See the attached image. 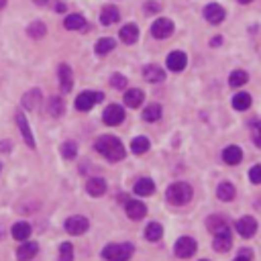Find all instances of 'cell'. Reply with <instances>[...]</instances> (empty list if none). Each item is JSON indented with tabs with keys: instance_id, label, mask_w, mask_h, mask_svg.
Listing matches in <instances>:
<instances>
[{
	"instance_id": "cell-14",
	"label": "cell",
	"mask_w": 261,
	"mask_h": 261,
	"mask_svg": "<svg viewBox=\"0 0 261 261\" xmlns=\"http://www.w3.org/2000/svg\"><path fill=\"white\" fill-rule=\"evenodd\" d=\"M186 63H188V58H186L184 51H174L168 56V67L172 72H182L186 67Z\"/></svg>"
},
{
	"instance_id": "cell-2",
	"label": "cell",
	"mask_w": 261,
	"mask_h": 261,
	"mask_svg": "<svg viewBox=\"0 0 261 261\" xmlns=\"http://www.w3.org/2000/svg\"><path fill=\"white\" fill-rule=\"evenodd\" d=\"M166 198L174 206H184V204H188L192 200V188L186 182H175V184H172L168 188Z\"/></svg>"
},
{
	"instance_id": "cell-3",
	"label": "cell",
	"mask_w": 261,
	"mask_h": 261,
	"mask_svg": "<svg viewBox=\"0 0 261 261\" xmlns=\"http://www.w3.org/2000/svg\"><path fill=\"white\" fill-rule=\"evenodd\" d=\"M133 245L129 243H118V245H106L102 249V257L106 261H129L133 255Z\"/></svg>"
},
{
	"instance_id": "cell-17",
	"label": "cell",
	"mask_w": 261,
	"mask_h": 261,
	"mask_svg": "<svg viewBox=\"0 0 261 261\" xmlns=\"http://www.w3.org/2000/svg\"><path fill=\"white\" fill-rule=\"evenodd\" d=\"M59 86L63 92H70L74 86V74H72V67L70 65H59Z\"/></svg>"
},
{
	"instance_id": "cell-6",
	"label": "cell",
	"mask_w": 261,
	"mask_h": 261,
	"mask_svg": "<svg viewBox=\"0 0 261 261\" xmlns=\"http://www.w3.org/2000/svg\"><path fill=\"white\" fill-rule=\"evenodd\" d=\"M88 229H90V223L86 216H70L65 221V231L70 235H84Z\"/></svg>"
},
{
	"instance_id": "cell-30",
	"label": "cell",
	"mask_w": 261,
	"mask_h": 261,
	"mask_svg": "<svg viewBox=\"0 0 261 261\" xmlns=\"http://www.w3.org/2000/svg\"><path fill=\"white\" fill-rule=\"evenodd\" d=\"M249 106H251V96L247 92H239L232 98V108H237V111H247Z\"/></svg>"
},
{
	"instance_id": "cell-40",
	"label": "cell",
	"mask_w": 261,
	"mask_h": 261,
	"mask_svg": "<svg viewBox=\"0 0 261 261\" xmlns=\"http://www.w3.org/2000/svg\"><path fill=\"white\" fill-rule=\"evenodd\" d=\"M249 177H251V182H253V184H261V166H255V168H251V172H249Z\"/></svg>"
},
{
	"instance_id": "cell-42",
	"label": "cell",
	"mask_w": 261,
	"mask_h": 261,
	"mask_svg": "<svg viewBox=\"0 0 261 261\" xmlns=\"http://www.w3.org/2000/svg\"><path fill=\"white\" fill-rule=\"evenodd\" d=\"M145 10H147V12H155V10H159V4H153V2H151V4L145 6Z\"/></svg>"
},
{
	"instance_id": "cell-43",
	"label": "cell",
	"mask_w": 261,
	"mask_h": 261,
	"mask_svg": "<svg viewBox=\"0 0 261 261\" xmlns=\"http://www.w3.org/2000/svg\"><path fill=\"white\" fill-rule=\"evenodd\" d=\"M0 149H2V151H10V143H8V141H4V143H0Z\"/></svg>"
},
{
	"instance_id": "cell-48",
	"label": "cell",
	"mask_w": 261,
	"mask_h": 261,
	"mask_svg": "<svg viewBox=\"0 0 261 261\" xmlns=\"http://www.w3.org/2000/svg\"><path fill=\"white\" fill-rule=\"evenodd\" d=\"M6 6V0H0V8H4Z\"/></svg>"
},
{
	"instance_id": "cell-22",
	"label": "cell",
	"mask_w": 261,
	"mask_h": 261,
	"mask_svg": "<svg viewBox=\"0 0 261 261\" xmlns=\"http://www.w3.org/2000/svg\"><path fill=\"white\" fill-rule=\"evenodd\" d=\"M153 192H155V184H153V180H149V177H141V180L135 184L137 196H151Z\"/></svg>"
},
{
	"instance_id": "cell-13",
	"label": "cell",
	"mask_w": 261,
	"mask_h": 261,
	"mask_svg": "<svg viewBox=\"0 0 261 261\" xmlns=\"http://www.w3.org/2000/svg\"><path fill=\"white\" fill-rule=\"evenodd\" d=\"M147 214V206L141 200H129L127 202V216L133 218V221H141V218Z\"/></svg>"
},
{
	"instance_id": "cell-26",
	"label": "cell",
	"mask_w": 261,
	"mask_h": 261,
	"mask_svg": "<svg viewBox=\"0 0 261 261\" xmlns=\"http://www.w3.org/2000/svg\"><path fill=\"white\" fill-rule=\"evenodd\" d=\"M12 237H15L17 241H27L31 237V225L29 223H17L12 225Z\"/></svg>"
},
{
	"instance_id": "cell-35",
	"label": "cell",
	"mask_w": 261,
	"mask_h": 261,
	"mask_svg": "<svg viewBox=\"0 0 261 261\" xmlns=\"http://www.w3.org/2000/svg\"><path fill=\"white\" fill-rule=\"evenodd\" d=\"M247 82H249V76H247V72H243V70H235V72L231 74V78H229V84H231L232 88L245 86Z\"/></svg>"
},
{
	"instance_id": "cell-18",
	"label": "cell",
	"mask_w": 261,
	"mask_h": 261,
	"mask_svg": "<svg viewBox=\"0 0 261 261\" xmlns=\"http://www.w3.org/2000/svg\"><path fill=\"white\" fill-rule=\"evenodd\" d=\"M120 39H122V43H127V45H133L137 39H139V27H137L135 23H129L125 25L120 29Z\"/></svg>"
},
{
	"instance_id": "cell-50",
	"label": "cell",
	"mask_w": 261,
	"mask_h": 261,
	"mask_svg": "<svg viewBox=\"0 0 261 261\" xmlns=\"http://www.w3.org/2000/svg\"><path fill=\"white\" fill-rule=\"evenodd\" d=\"M0 170H2V166H0Z\"/></svg>"
},
{
	"instance_id": "cell-5",
	"label": "cell",
	"mask_w": 261,
	"mask_h": 261,
	"mask_svg": "<svg viewBox=\"0 0 261 261\" xmlns=\"http://www.w3.org/2000/svg\"><path fill=\"white\" fill-rule=\"evenodd\" d=\"M102 120H104V125H108V127L120 125V122L125 120V108L118 106V104L106 106V111H104V115H102Z\"/></svg>"
},
{
	"instance_id": "cell-29",
	"label": "cell",
	"mask_w": 261,
	"mask_h": 261,
	"mask_svg": "<svg viewBox=\"0 0 261 261\" xmlns=\"http://www.w3.org/2000/svg\"><path fill=\"white\" fill-rule=\"evenodd\" d=\"M206 227H208V231L214 232V235H216V232H221V231H227V229H229V227H227V221H225L223 216H210L208 221H206Z\"/></svg>"
},
{
	"instance_id": "cell-39",
	"label": "cell",
	"mask_w": 261,
	"mask_h": 261,
	"mask_svg": "<svg viewBox=\"0 0 261 261\" xmlns=\"http://www.w3.org/2000/svg\"><path fill=\"white\" fill-rule=\"evenodd\" d=\"M111 86H113V88H118V90L127 88V78L122 76V74H115V76L111 78Z\"/></svg>"
},
{
	"instance_id": "cell-1",
	"label": "cell",
	"mask_w": 261,
	"mask_h": 261,
	"mask_svg": "<svg viewBox=\"0 0 261 261\" xmlns=\"http://www.w3.org/2000/svg\"><path fill=\"white\" fill-rule=\"evenodd\" d=\"M94 149L98 151V153H102L108 161H120L125 157V147H122V143L113 135L100 137V139L94 143Z\"/></svg>"
},
{
	"instance_id": "cell-41",
	"label": "cell",
	"mask_w": 261,
	"mask_h": 261,
	"mask_svg": "<svg viewBox=\"0 0 261 261\" xmlns=\"http://www.w3.org/2000/svg\"><path fill=\"white\" fill-rule=\"evenodd\" d=\"M253 143H255L257 147H261V120L253 127Z\"/></svg>"
},
{
	"instance_id": "cell-9",
	"label": "cell",
	"mask_w": 261,
	"mask_h": 261,
	"mask_svg": "<svg viewBox=\"0 0 261 261\" xmlns=\"http://www.w3.org/2000/svg\"><path fill=\"white\" fill-rule=\"evenodd\" d=\"M237 232L245 239H251L257 232V221L253 216H243L241 221L237 223Z\"/></svg>"
},
{
	"instance_id": "cell-33",
	"label": "cell",
	"mask_w": 261,
	"mask_h": 261,
	"mask_svg": "<svg viewBox=\"0 0 261 261\" xmlns=\"http://www.w3.org/2000/svg\"><path fill=\"white\" fill-rule=\"evenodd\" d=\"M161 106L159 104H149L145 111H143V118L147 120V122H155V120H159L161 118Z\"/></svg>"
},
{
	"instance_id": "cell-7",
	"label": "cell",
	"mask_w": 261,
	"mask_h": 261,
	"mask_svg": "<svg viewBox=\"0 0 261 261\" xmlns=\"http://www.w3.org/2000/svg\"><path fill=\"white\" fill-rule=\"evenodd\" d=\"M196 253V241L192 237H180L175 241V255L182 257V259H188Z\"/></svg>"
},
{
	"instance_id": "cell-19",
	"label": "cell",
	"mask_w": 261,
	"mask_h": 261,
	"mask_svg": "<svg viewBox=\"0 0 261 261\" xmlns=\"http://www.w3.org/2000/svg\"><path fill=\"white\" fill-rule=\"evenodd\" d=\"M223 159H225V163H229V166H237V163H241V159H243L241 147L229 145V147L223 151Z\"/></svg>"
},
{
	"instance_id": "cell-45",
	"label": "cell",
	"mask_w": 261,
	"mask_h": 261,
	"mask_svg": "<svg viewBox=\"0 0 261 261\" xmlns=\"http://www.w3.org/2000/svg\"><path fill=\"white\" fill-rule=\"evenodd\" d=\"M235 261H251V259H249V257H247V255H239V257H237Z\"/></svg>"
},
{
	"instance_id": "cell-12",
	"label": "cell",
	"mask_w": 261,
	"mask_h": 261,
	"mask_svg": "<svg viewBox=\"0 0 261 261\" xmlns=\"http://www.w3.org/2000/svg\"><path fill=\"white\" fill-rule=\"evenodd\" d=\"M204 19L212 23V25H218L225 21V8L221 4H208L204 8Z\"/></svg>"
},
{
	"instance_id": "cell-47",
	"label": "cell",
	"mask_w": 261,
	"mask_h": 261,
	"mask_svg": "<svg viewBox=\"0 0 261 261\" xmlns=\"http://www.w3.org/2000/svg\"><path fill=\"white\" fill-rule=\"evenodd\" d=\"M241 4H249V2H253V0H239Z\"/></svg>"
},
{
	"instance_id": "cell-34",
	"label": "cell",
	"mask_w": 261,
	"mask_h": 261,
	"mask_svg": "<svg viewBox=\"0 0 261 261\" xmlns=\"http://www.w3.org/2000/svg\"><path fill=\"white\" fill-rule=\"evenodd\" d=\"M149 147H151V143H149L147 137H137V139H133V143H131V151H133V153H137V155H141V153H145V151H149Z\"/></svg>"
},
{
	"instance_id": "cell-32",
	"label": "cell",
	"mask_w": 261,
	"mask_h": 261,
	"mask_svg": "<svg viewBox=\"0 0 261 261\" xmlns=\"http://www.w3.org/2000/svg\"><path fill=\"white\" fill-rule=\"evenodd\" d=\"M161 235H163V227H161L159 223L147 225V229H145V239H147V241H159Z\"/></svg>"
},
{
	"instance_id": "cell-49",
	"label": "cell",
	"mask_w": 261,
	"mask_h": 261,
	"mask_svg": "<svg viewBox=\"0 0 261 261\" xmlns=\"http://www.w3.org/2000/svg\"><path fill=\"white\" fill-rule=\"evenodd\" d=\"M200 261H208V259H200Z\"/></svg>"
},
{
	"instance_id": "cell-23",
	"label": "cell",
	"mask_w": 261,
	"mask_h": 261,
	"mask_svg": "<svg viewBox=\"0 0 261 261\" xmlns=\"http://www.w3.org/2000/svg\"><path fill=\"white\" fill-rule=\"evenodd\" d=\"M113 49H116V41L111 39V37H104V39H98L94 45V51L96 56H106V53H111Z\"/></svg>"
},
{
	"instance_id": "cell-46",
	"label": "cell",
	"mask_w": 261,
	"mask_h": 261,
	"mask_svg": "<svg viewBox=\"0 0 261 261\" xmlns=\"http://www.w3.org/2000/svg\"><path fill=\"white\" fill-rule=\"evenodd\" d=\"M33 2H35V4H45L47 0H33Z\"/></svg>"
},
{
	"instance_id": "cell-21",
	"label": "cell",
	"mask_w": 261,
	"mask_h": 261,
	"mask_svg": "<svg viewBox=\"0 0 261 261\" xmlns=\"http://www.w3.org/2000/svg\"><path fill=\"white\" fill-rule=\"evenodd\" d=\"M86 190H88V194L90 196H102L104 192H106V182L102 180V177H90L88 184H86Z\"/></svg>"
},
{
	"instance_id": "cell-4",
	"label": "cell",
	"mask_w": 261,
	"mask_h": 261,
	"mask_svg": "<svg viewBox=\"0 0 261 261\" xmlns=\"http://www.w3.org/2000/svg\"><path fill=\"white\" fill-rule=\"evenodd\" d=\"M104 100V94L102 92H82L78 98H76V108L82 113H88L94 104H98Z\"/></svg>"
},
{
	"instance_id": "cell-44",
	"label": "cell",
	"mask_w": 261,
	"mask_h": 261,
	"mask_svg": "<svg viewBox=\"0 0 261 261\" xmlns=\"http://www.w3.org/2000/svg\"><path fill=\"white\" fill-rule=\"evenodd\" d=\"M210 43H212V45H221V43H223V39H221V37H216V39L210 41Z\"/></svg>"
},
{
	"instance_id": "cell-36",
	"label": "cell",
	"mask_w": 261,
	"mask_h": 261,
	"mask_svg": "<svg viewBox=\"0 0 261 261\" xmlns=\"http://www.w3.org/2000/svg\"><path fill=\"white\" fill-rule=\"evenodd\" d=\"M27 33H29V37H35V39H41L45 33H47V29H45V25L43 23H33V25H29V29H27Z\"/></svg>"
},
{
	"instance_id": "cell-15",
	"label": "cell",
	"mask_w": 261,
	"mask_h": 261,
	"mask_svg": "<svg viewBox=\"0 0 261 261\" xmlns=\"http://www.w3.org/2000/svg\"><path fill=\"white\" fill-rule=\"evenodd\" d=\"M39 253V245L37 243H23L17 249V259L19 261H31Z\"/></svg>"
},
{
	"instance_id": "cell-24",
	"label": "cell",
	"mask_w": 261,
	"mask_h": 261,
	"mask_svg": "<svg viewBox=\"0 0 261 261\" xmlns=\"http://www.w3.org/2000/svg\"><path fill=\"white\" fill-rule=\"evenodd\" d=\"M41 104V92L35 88V90H29L25 96H23V106L29 108V111H35V108H39Z\"/></svg>"
},
{
	"instance_id": "cell-38",
	"label": "cell",
	"mask_w": 261,
	"mask_h": 261,
	"mask_svg": "<svg viewBox=\"0 0 261 261\" xmlns=\"http://www.w3.org/2000/svg\"><path fill=\"white\" fill-rule=\"evenodd\" d=\"M76 153H78L76 143L67 141V143H63V145H61V155H63L65 159H74V157H76Z\"/></svg>"
},
{
	"instance_id": "cell-10",
	"label": "cell",
	"mask_w": 261,
	"mask_h": 261,
	"mask_svg": "<svg viewBox=\"0 0 261 261\" xmlns=\"http://www.w3.org/2000/svg\"><path fill=\"white\" fill-rule=\"evenodd\" d=\"M231 245H232V239H231L229 229H227V231H221V232H216V235H214V241H212L214 251H218V253H227V251L231 249Z\"/></svg>"
},
{
	"instance_id": "cell-27",
	"label": "cell",
	"mask_w": 261,
	"mask_h": 261,
	"mask_svg": "<svg viewBox=\"0 0 261 261\" xmlns=\"http://www.w3.org/2000/svg\"><path fill=\"white\" fill-rule=\"evenodd\" d=\"M216 196L221 198L223 202H231L232 198H235V186H232L231 182H223L216 190Z\"/></svg>"
},
{
	"instance_id": "cell-11",
	"label": "cell",
	"mask_w": 261,
	"mask_h": 261,
	"mask_svg": "<svg viewBox=\"0 0 261 261\" xmlns=\"http://www.w3.org/2000/svg\"><path fill=\"white\" fill-rule=\"evenodd\" d=\"M17 125H19V129H21V135H23V139H25V143L29 145L31 149L37 145L35 143V137H33V131H31V127H29V122H27V118H25V115L23 113H17Z\"/></svg>"
},
{
	"instance_id": "cell-25",
	"label": "cell",
	"mask_w": 261,
	"mask_h": 261,
	"mask_svg": "<svg viewBox=\"0 0 261 261\" xmlns=\"http://www.w3.org/2000/svg\"><path fill=\"white\" fill-rule=\"evenodd\" d=\"M143 92L139 90V88H131V90H127L125 92V104L127 106H131V108H137V106H141V102H143Z\"/></svg>"
},
{
	"instance_id": "cell-20",
	"label": "cell",
	"mask_w": 261,
	"mask_h": 261,
	"mask_svg": "<svg viewBox=\"0 0 261 261\" xmlns=\"http://www.w3.org/2000/svg\"><path fill=\"white\" fill-rule=\"evenodd\" d=\"M47 113L51 116H61L65 113V100L61 98V96H51L49 102H47Z\"/></svg>"
},
{
	"instance_id": "cell-16",
	"label": "cell",
	"mask_w": 261,
	"mask_h": 261,
	"mask_svg": "<svg viewBox=\"0 0 261 261\" xmlns=\"http://www.w3.org/2000/svg\"><path fill=\"white\" fill-rule=\"evenodd\" d=\"M143 76H145L147 82H151V84H159V82L166 80V72H163L159 65H153V63L145 67V70H143Z\"/></svg>"
},
{
	"instance_id": "cell-8",
	"label": "cell",
	"mask_w": 261,
	"mask_h": 261,
	"mask_svg": "<svg viewBox=\"0 0 261 261\" xmlns=\"http://www.w3.org/2000/svg\"><path fill=\"white\" fill-rule=\"evenodd\" d=\"M151 33L155 39H168L174 33V23L170 19H157L151 27Z\"/></svg>"
},
{
	"instance_id": "cell-37",
	"label": "cell",
	"mask_w": 261,
	"mask_h": 261,
	"mask_svg": "<svg viewBox=\"0 0 261 261\" xmlns=\"http://www.w3.org/2000/svg\"><path fill=\"white\" fill-rule=\"evenodd\" d=\"M59 261H74V247L72 243L59 245Z\"/></svg>"
},
{
	"instance_id": "cell-31",
	"label": "cell",
	"mask_w": 261,
	"mask_h": 261,
	"mask_svg": "<svg viewBox=\"0 0 261 261\" xmlns=\"http://www.w3.org/2000/svg\"><path fill=\"white\" fill-rule=\"evenodd\" d=\"M84 25H86V21H84L82 15H70V17H65V21H63V27H65V29H70V31H78Z\"/></svg>"
},
{
	"instance_id": "cell-28",
	"label": "cell",
	"mask_w": 261,
	"mask_h": 261,
	"mask_svg": "<svg viewBox=\"0 0 261 261\" xmlns=\"http://www.w3.org/2000/svg\"><path fill=\"white\" fill-rule=\"evenodd\" d=\"M118 8L116 6H104L102 8V15H100V21L102 25H115L118 21Z\"/></svg>"
}]
</instances>
